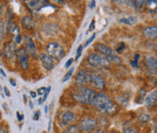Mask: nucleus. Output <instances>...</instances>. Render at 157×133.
<instances>
[{
    "instance_id": "nucleus-51",
    "label": "nucleus",
    "mask_w": 157,
    "mask_h": 133,
    "mask_svg": "<svg viewBox=\"0 0 157 133\" xmlns=\"http://www.w3.org/2000/svg\"><path fill=\"white\" fill-rule=\"evenodd\" d=\"M1 11H2V8L0 7V14H1Z\"/></svg>"
},
{
    "instance_id": "nucleus-6",
    "label": "nucleus",
    "mask_w": 157,
    "mask_h": 133,
    "mask_svg": "<svg viewBox=\"0 0 157 133\" xmlns=\"http://www.w3.org/2000/svg\"><path fill=\"white\" fill-rule=\"evenodd\" d=\"M16 57L18 60V63L23 70H27L29 67V55L25 48L20 47L16 51Z\"/></svg>"
},
{
    "instance_id": "nucleus-32",
    "label": "nucleus",
    "mask_w": 157,
    "mask_h": 133,
    "mask_svg": "<svg viewBox=\"0 0 157 133\" xmlns=\"http://www.w3.org/2000/svg\"><path fill=\"white\" fill-rule=\"evenodd\" d=\"M95 29V20H92L90 25V27H89V31L90 32H92Z\"/></svg>"
},
{
    "instance_id": "nucleus-25",
    "label": "nucleus",
    "mask_w": 157,
    "mask_h": 133,
    "mask_svg": "<svg viewBox=\"0 0 157 133\" xmlns=\"http://www.w3.org/2000/svg\"><path fill=\"white\" fill-rule=\"evenodd\" d=\"M73 72H74V68L72 67V68H71V69H70V70H69V72L64 75V78L63 79V82H67V81L71 78V76L72 75Z\"/></svg>"
},
{
    "instance_id": "nucleus-28",
    "label": "nucleus",
    "mask_w": 157,
    "mask_h": 133,
    "mask_svg": "<svg viewBox=\"0 0 157 133\" xmlns=\"http://www.w3.org/2000/svg\"><path fill=\"white\" fill-rule=\"evenodd\" d=\"M127 100H128V98H126V95H122V97L119 99V102H120L122 105L126 106V104H127Z\"/></svg>"
},
{
    "instance_id": "nucleus-14",
    "label": "nucleus",
    "mask_w": 157,
    "mask_h": 133,
    "mask_svg": "<svg viewBox=\"0 0 157 133\" xmlns=\"http://www.w3.org/2000/svg\"><path fill=\"white\" fill-rule=\"evenodd\" d=\"M75 119H76V117H75V114L72 111H65L63 113V117H62L61 125H62V127H66L67 125L72 123Z\"/></svg>"
},
{
    "instance_id": "nucleus-12",
    "label": "nucleus",
    "mask_w": 157,
    "mask_h": 133,
    "mask_svg": "<svg viewBox=\"0 0 157 133\" xmlns=\"http://www.w3.org/2000/svg\"><path fill=\"white\" fill-rule=\"evenodd\" d=\"M96 47H97V50L103 56H105L107 58H109V57L116 54L115 51L113 50V49H111L109 46L103 45V44H98L96 45Z\"/></svg>"
},
{
    "instance_id": "nucleus-21",
    "label": "nucleus",
    "mask_w": 157,
    "mask_h": 133,
    "mask_svg": "<svg viewBox=\"0 0 157 133\" xmlns=\"http://www.w3.org/2000/svg\"><path fill=\"white\" fill-rule=\"evenodd\" d=\"M80 132V131H79V127H78V125H74V124H72V125H71V126H69L63 133H79Z\"/></svg>"
},
{
    "instance_id": "nucleus-50",
    "label": "nucleus",
    "mask_w": 157,
    "mask_h": 133,
    "mask_svg": "<svg viewBox=\"0 0 157 133\" xmlns=\"http://www.w3.org/2000/svg\"><path fill=\"white\" fill-rule=\"evenodd\" d=\"M155 131H156V133H157V122L155 123Z\"/></svg>"
},
{
    "instance_id": "nucleus-1",
    "label": "nucleus",
    "mask_w": 157,
    "mask_h": 133,
    "mask_svg": "<svg viewBox=\"0 0 157 133\" xmlns=\"http://www.w3.org/2000/svg\"><path fill=\"white\" fill-rule=\"evenodd\" d=\"M91 105H93V107L98 109L102 113L108 114V115L117 112V110H118L117 105L110 100L109 96H107L106 94L102 92L97 93Z\"/></svg>"
},
{
    "instance_id": "nucleus-5",
    "label": "nucleus",
    "mask_w": 157,
    "mask_h": 133,
    "mask_svg": "<svg viewBox=\"0 0 157 133\" xmlns=\"http://www.w3.org/2000/svg\"><path fill=\"white\" fill-rule=\"evenodd\" d=\"M79 131L82 132H90L98 127L97 120L91 117H84L79 122Z\"/></svg>"
},
{
    "instance_id": "nucleus-31",
    "label": "nucleus",
    "mask_w": 157,
    "mask_h": 133,
    "mask_svg": "<svg viewBox=\"0 0 157 133\" xmlns=\"http://www.w3.org/2000/svg\"><path fill=\"white\" fill-rule=\"evenodd\" d=\"M82 49H83V46L82 45H79L78 48V50H77V54H76V60H78V58L80 57V55H81V53H82Z\"/></svg>"
},
{
    "instance_id": "nucleus-20",
    "label": "nucleus",
    "mask_w": 157,
    "mask_h": 133,
    "mask_svg": "<svg viewBox=\"0 0 157 133\" xmlns=\"http://www.w3.org/2000/svg\"><path fill=\"white\" fill-rule=\"evenodd\" d=\"M7 31L9 33H13V34L18 35L19 34V27L16 25V24H15V23H10L7 25Z\"/></svg>"
},
{
    "instance_id": "nucleus-26",
    "label": "nucleus",
    "mask_w": 157,
    "mask_h": 133,
    "mask_svg": "<svg viewBox=\"0 0 157 133\" xmlns=\"http://www.w3.org/2000/svg\"><path fill=\"white\" fill-rule=\"evenodd\" d=\"M138 58H139V54L138 53H136V55H135V58H134V60L131 62V65H133L134 67H136V68H138Z\"/></svg>"
},
{
    "instance_id": "nucleus-23",
    "label": "nucleus",
    "mask_w": 157,
    "mask_h": 133,
    "mask_svg": "<svg viewBox=\"0 0 157 133\" xmlns=\"http://www.w3.org/2000/svg\"><path fill=\"white\" fill-rule=\"evenodd\" d=\"M149 120H150V117L148 116V115H146V114H143L141 116L139 117V119H138V121L141 123L142 125L143 124H145V123H147V122H149Z\"/></svg>"
},
{
    "instance_id": "nucleus-38",
    "label": "nucleus",
    "mask_w": 157,
    "mask_h": 133,
    "mask_svg": "<svg viewBox=\"0 0 157 133\" xmlns=\"http://www.w3.org/2000/svg\"><path fill=\"white\" fill-rule=\"evenodd\" d=\"M16 116H17V119H18V120L19 121H22L23 119H24V115L22 114V115H20V112L19 111H17L16 112Z\"/></svg>"
},
{
    "instance_id": "nucleus-33",
    "label": "nucleus",
    "mask_w": 157,
    "mask_h": 133,
    "mask_svg": "<svg viewBox=\"0 0 157 133\" xmlns=\"http://www.w3.org/2000/svg\"><path fill=\"white\" fill-rule=\"evenodd\" d=\"M73 63V59L72 58H71V59H69L68 61H67V63L65 64V68H69V67L71 65V64Z\"/></svg>"
},
{
    "instance_id": "nucleus-48",
    "label": "nucleus",
    "mask_w": 157,
    "mask_h": 133,
    "mask_svg": "<svg viewBox=\"0 0 157 133\" xmlns=\"http://www.w3.org/2000/svg\"><path fill=\"white\" fill-rule=\"evenodd\" d=\"M44 111H45V113H47L48 112V106H45V108H44Z\"/></svg>"
},
{
    "instance_id": "nucleus-7",
    "label": "nucleus",
    "mask_w": 157,
    "mask_h": 133,
    "mask_svg": "<svg viewBox=\"0 0 157 133\" xmlns=\"http://www.w3.org/2000/svg\"><path fill=\"white\" fill-rule=\"evenodd\" d=\"M89 83H90V75L84 71H79L75 78V84L78 87H84Z\"/></svg>"
},
{
    "instance_id": "nucleus-47",
    "label": "nucleus",
    "mask_w": 157,
    "mask_h": 133,
    "mask_svg": "<svg viewBox=\"0 0 157 133\" xmlns=\"http://www.w3.org/2000/svg\"><path fill=\"white\" fill-rule=\"evenodd\" d=\"M38 102H39V104L41 105V104H42V102H43V98H39V100H38Z\"/></svg>"
},
{
    "instance_id": "nucleus-41",
    "label": "nucleus",
    "mask_w": 157,
    "mask_h": 133,
    "mask_svg": "<svg viewBox=\"0 0 157 133\" xmlns=\"http://www.w3.org/2000/svg\"><path fill=\"white\" fill-rule=\"evenodd\" d=\"M30 95H31L32 98H36L37 93H36V92H33V91H31V92H30Z\"/></svg>"
},
{
    "instance_id": "nucleus-37",
    "label": "nucleus",
    "mask_w": 157,
    "mask_h": 133,
    "mask_svg": "<svg viewBox=\"0 0 157 133\" xmlns=\"http://www.w3.org/2000/svg\"><path fill=\"white\" fill-rule=\"evenodd\" d=\"M21 41H22V35L19 33L18 35H16V44H20L21 43Z\"/></svg>"
},
{
    "instance_id": "nucleus-42",
    "label": "nucleus",
    "mask_w": 157,
    "mask_h": 133,
    "mask_svg": "<svg viewBox=\"0 0 157 133\" xmlns=\"http://www.w3.org/2000/svg\"><path fill=\"white\" fill-rule=\"evenodd\" d=\"M51 128H52V119H50V121H49V124H48V132H50V131H51Z\"/></svg>"
},
{
    "instance_id": "nucleus-10",
    "label": "nucleus",
    "mask_w": 157,
    "mask_h": 133,
    "mask_svg": "<svg viewBox=\"0 0 157 133\" xmlns=\"http://www.w3.org/2000/svg\"><path fill=\"white\" fill-rule=\"evenodd\" d=\"M39 58H40L42 65L44 67L46 70H52L54 68V66H55L52 58L50 57L46 53H40L39 54Z\"/></svg>"
},
{
    "instance_id": "nucleus-27",
    "label": "nucleus",
    "mask_w": 157,
    "mask_h": 133,
    "mask_svg": "<svg viewBox=\"0 0 157 133\" xmlns=\"http://www.w3.org/2000/svg\"><path fill=\"white\" fill-rule=\"evenodd\" d=\"M4 31H5V26H4V23L2 21H0V42L3 38L4 35Z\"/></svg>"
},
{
    "instance_id": "nucleus-43",
    "label": "nucleus",
    "mask_w": 157,
    "mask_h": 133,
    "mask_svg": "<svg viewBox=\"0 0 157 133\" xmlns=\"http://www.w3.org/2000/svg\"><path fill=\"white\" fill-rule=\"evenodd\" d=\"M96 6V1H91L90 3V8H94Z\"/></svg>"
},
{
    "instance_id": "nucleus-18",
    "label": "nucleus",
    "mask_w": 157,
    "mask_h": 133,
    "mask_svg": "<svg viewBox=\"0 0 157 133\" xmlns=\"http://www.w3.org/2000/svg\"><path fill=\"white\" fill-rule=\"evenodd\" d=\"M145 6L149 13L155 14L157 13V1L156 0H149L145 1Z\"/></svg>"
},
{
    "instance_id": "nucleus-24",
    "label": "nucleus",
    "mask_w": 157,
    "mask_h": 133,
    "mask_svg": "<svg viewBox=\"0 0 157 133\" xmlns=\"http://www.w3.org/2000/svg\"><path fill=\"white\" fill-rule=\"evenodd\" d=\"M123 133H138L137 130L133 127V126H128V127H124Z\"/></svg>"
},
{
    "instance_id": "nucleus-35",
    "label": "nucleus",
    "mask_w": 157,
    "mask_h": 133,
    "mask_svg": "<svg viewBox=\"0 0 157 133\" xmlns=\"http://www.w3.org/2000/svg\"><path fill=\"white\" fill-rule=\"evenodd\" d=\"M39 117H40V111H35L34 114H33V119H34V120H38V119H39Z\"/></svg>"
},
{
    "instance_id": "nucleus-15",
    "label": "nucleus",
    "mask_w": 157,
    "mask_h": 133,
    "mask_svg": "<svg viewBox=\"0 0 157 133\" xmlns=\"http://www.w3.org/2000/svg\"><path fill=\"white\" fill-rule=\"evenodd\" d=\"M90 84H92L95 88L102 90L105 87V81L102 77L93 74V75H90Z\"/></svg>"
},
{
    "instance_id": "nucleus-39",
    "label": "nucleus",
    "mask_w": 157,
    "mask_h": 133,
    "mask_svg": "<svg viewBox=\"0 0 157 133\" xmlns=\"http://www.w3.org/2000/svg\"><path fill=\"white\" fill-rule=\"evenodd\" d=\"M104 131H102V130H100V129H95L93 131H90V132L88 133H103Z\"/></svg>"
},
{
    "instance_id": "nucleus-36",
    "label": "nucleus",
    "mask_w": 157,
    "mask_h": 133,
    "mask_svg": "<svg viewBox=\"0 0 157 133\" xmlns=\"http://www.w3.org/2000/svg\"><path fill=\"white\" fill-rule=\"evenodd\" d=\"M4 92H5V94H6L7 97H10V96H11V93H10V92H9V90H8L7 87H4Z\"/></svg>"
},
{
    "instance_id": "nucleus-8",
    "label": "nucleus",
    "mask_w": 157,
    "mask_h": 133,
    "mask_svg": "<svg viewBox=\"0 0 157 133\" xmlns=\"http://www.w3.org/2000/svg\"><path fill=\"white\" fill-rule=\"evenodd\" d=\"M25 50L27 52L28 55L32 56L33 58H35L37 56L36 54V48L33 41L28 35H25Z\"/></svg>"
},
{
    "instance_id": "nucleus-46",
    "label": "nucleus",
    "mask_w": 157,
    "mask_h": 133,
    "mask_svg": "<svg viewBox=\"0 0 157 133\" xmlns=\"http://www.w3.org/2000/svg\"><path fill=\"white\" fill-rule=\"evenodd\" d=\"M28 103H29V107H30V109H33V102H32L31 100H29V101H28Z\"/></svg>"
},
{
    "instance_id": "nucleus-4",
    "label": "nucleus",
    "mask_w": 157,
    "mask_h": 133,
    "mask_svg": "<svg viewBox=\"0 0 157 133\" xmlns=\"http://www.w3.org/2000/svg\"><path fill=\"white\" fill-rule=\"evenodd\" d=\"M46 51H47V54L55 59V60H61L63 56L65 55V51L64 48L61 45H59L58 43H51L46 46Z\"/></svg>"
},
{
    "instance_id": "nucleus-29",
    "label": "nucleus",
    "mask_w": 157,
    "mask_h": 133,
    "mask_svg": "<svg viewBox=\"0 0 157 133\" xmlns=\"http://www.w3.org/2000/svg\"><path fill=\"white\" fill-rule=\"evenodd\" d=\"M50 92H51V86H49L48 88H46V91H45V92H44V97H43V102L46 100L48 95H49V93H50Z\"/></svg>"
},
{
    "instance_id": "nucleus-2",
    "label": "nucleus",
    "mask_w": 157,
    "mask_h": 133,
    "mask_svg": "<svg viewBox=\"0 0 157 133\" xmlns=\"http://www.w3.org/2000/svg\"><path fill=\"white\" fill-rule=\"evenodd\" d=\"M97 93L90 88H88L86 86L84 87H78V89L73 92L72 96L74 100H77L79 103L82 104H89L91 105Z\"/></svg>"
},
{
    "instance_id": "nucleus-17",
    "label": "nucleus",
    "mask_w": 157,
    "mask_h": 133,
    "mask_svg": "<svg viewBox=\"0 0 157 133\" xmlns=\"http://www.w3.org/2000/svg\"><path fill=\"white\" fill-rule=\"evenodd\" d=\"M21 24H22V26L26 30H32L35 26V23H34L33 19L31 17H28V16H25L22 18Z\"/></svg>"
},
{
    "instance_id": "nucleus-16",
    "label": "nucleus",
    "mask_w": 157,
    "mask_h": 133,
    "mask_svg": "<svg viewBox=\"0 0 157 133\" xmlns=\"http://www.w3.org/2000/svg\"><path fill=\"white\" fill-rule=\"evenodd\" d=\"M143 34L148 39H156L157 26H147L143 30Z\"/></svg>"
},
{
    "instance_id": "nucleus-44",
    "label": "nucleus",
    "mask_w": 157,
    "mask_h": 133,
    "mask_svg": "<svg viewBox=\"0 0 157 133\" xmlns=\"http://www.w3.org/2000/svg\"><path fill=\"white\" fill-rule=\"evenodd\" d=\"M10 83H11V84H12L13 86H16V81H15V80H13V79H10Z\"/></svg>"
},
{
    "instance_id": "nucleus-3",
    "label": "nucleus",
    "mask_w": 157,
    "mask_h": 133,
    "mask_svg": "<svg viewBox=\"0 0 157 133\" xmlns=\"http://www.w3.org/2000/svg\"><path fill=\"white\" fill-rule=\"evenodd\" d=\"M88 63L90 66L95 68H108L110 65L109 59L101 54L91 53L88 57Z\"/></svg>"
},
{
    "instance_id": "nucleus-22",
    "label": "nucleus",
    "mask_w": 157,
    "mask_h": 133,
    "mask_svg": "<svg viewBox=\"0 0 157 133\" xmlns=\"http://www.w3.org/2000/svg\"><path fill=\"white\" fill-rule=\"evenodd\" d=\"M134 3V6L137 11H141L144 5L145 4V1H133Z\"/></svg>"
},
{
    "instance_id": "nucleus-19",
    "label": "nucleus",
    "mask_w": 157,
    "mask_h": 133,
    "mask_svg": "<svg viewBox=\"0 0 157 133\" xmlns=\"http://www.w3.org/2000/svg\"><path fill=\"white\" fill-rule=\"evenodd\" d=\"M120 23L125 24L126 25H134L135 24L137 23V17H124L121 18L119 20Z\"/></svg>"
},
{
    "instance_id": "nucleus-11",
    "label": "nucleus",
    "mask_w": 157,
    "mask_h": 133,
    "mask_svg": "<svg viewBox=\"0 0 157 133\" xmlns=\"http://www.w3.org/2000/svg\"><path fill=\"white\" fill-rule=\"evenodd\" d=\"M144 103L146 107L150 109L157 107V91L152 92L149 94H147L144 99Z\"/></svg>"
},
{
    "instance_id": "nucleus-49",
    "label": "nucleus",
    "mask_w": 157,
    "mask_h": 133,
    "mask_svg": "<svg viewBox=\"0 0 157 133\" xmlns=\"http://www.w3.org/2000/svg\"><path fill=\"white\" fill-rule=\"evenodd\" d=\"M24 100H25V102L27 101V100H26V96H25V95H24Z\"/></svg>"
},
{
    "instance_id": "nucleus-30",
    "label": "nucleus",
    "mask_w": 157,
    "mask_h": 133,
    "mask_svg": "<svg viewBox=\"0 0 157 133\" xmlns=\"http://www.w3.org/2000/svg\"><path fill=\"white\" fill-rule=\"evenodd\" d=\"M95 37H96V33H93V34H92V35L88 39V40H87V42L85 43V47H86V46H88V45H89L93 41V40H94Z\"/></svg>"
},
{
    "instance_id": "nucleus-9",
    "label": "nucleus",
    "mask_w": 157,
    "mask_h": 133,
    "mask_svg": "<svg viewBox=\"0 0 157 133\" xmlns=\"http://www.w3.org/2000/svg\"><path fill=\"white\" fill-rule=\"evenodd\" d=\"M16 44L14 42H9L5 45L4 47V55L6 59H12L16 54Z\"/></svg>"
},
{
    "instance_id": "nucleus-13",
    "label": "nucleus",
    "mask_w": 157,
    "mask_h": 133,
    "mask_svg": "<svg viewBox=\"0 0 157 133\" xmlns=\"http://www.w3.org/2000/svg\"><path fill=\"white\" fill-rule=\"evenodd\" d=\"M144 65L148 71L156 72L157 71V59L154 56L148 55L144 59Z\"/></svg>"
},
{
    "instance_id": "nucleus-52",
    "label": "nucleus",
    "mask_w": 157,
    "mask_h": 133,
    "mask_svg": "<svg viewBox=\"0 0 157 133\" xmlns=\"http://www.w3.org/2000/svg\"><path fill=\"white\" fill-rule=\"evenodd\" d=\"M110 133H119V132H115V131H112V132H110Z\"/></svg>"
},
{
    "instance_id": "nucleus-34",
    "label": "nucleus",
    "mask_w": 157,
    "mask_h": 133,
    "mask_svg": "<svg viewBox=\"0 0 157 133\" xmlns=\"http://www.w3.org/2000/svg\"><path fill=\"white\" fill-rule=\"evenodd\" d=\"M45 91H46V88H44V87L40 88V89L38 90V94H39V95H43V94H44Z\"/></svg>"
},
{
    "instance_id": "nucleus-40",
    "label": "nucleus",
    "mask_w": 157,
    "mask_h": 133,
    "mask_svg": "<svg viewBox=\"0 0 157 133\" xmlns=\"http://www.w3.org/2000/svg\"><path fill=\"white\" fill-rule=\"evenodd\" d=\"M0 133H7V128H6V127L0 128Z\"/></svg>"
},
{
    "instance_id": "nucleus-45",
    "label": "nucleus",
    "mask_w": 157,
    "mask_h": 133,
    "mask_svg": "<svg viewBox=\"0 0 157 133\" xmlns=\"http://www.w3.org/2000/svg\"><path fill=\"white\" fill-rule=\"evenodd\" d=\"M0 72H1V73H2V75H3V76H4V77H6V73H5V72H4V71H3V70H2V69H0Z\"/></svg>"
}]
</instances>
